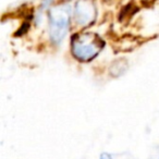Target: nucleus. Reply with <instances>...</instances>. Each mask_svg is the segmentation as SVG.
<instances>
[{"label":"nucleus","mask_w":159,"mask_h":159,"mask_svg":"<svg viewBox=\"0 0 159 159\" xmlns=\"http://www.w3.org/2000/svg\"><path fill=\"white\" fill-rule=\"evenodd\" d=\"M99 159H113L112 155L109 154V152H102L99 156Z\"/></svg>","instance_id":"obj_6"},{"label":"nucleus","mask_w":159,"mask_h":159,"mask_svg":"<svg viewBox=\"0 0 159 159\" xmlns=\"http://www.w3.org/2000/svg\"><path fill=\"white\" fill-rule=\"evenodd\" d=\"M106 46L105 40L93 32L76 33L71 37V53L80 62L94 60Z\"/></svg>","instance_id":"obj_1"},{"label":"nucleus","mask_w":159,"mask_h":159,"mask_svg":"<svg viewBox=\"0 0 159 159\" xmlns=\"http://www.w3.org/2000/svg\"><path fill=\"white\" fill-rule=\"evenodd\" d=\"M128 62H126L125 59H118L116 61L112 62L110 66V73L112 76L115 77H119L121 76L122 74L125 73V71L128 70Z\"/></svg>","instance_id":"obj_4"},{"label":"nucleus","mask_w":159,"mask_h":159,"mask_svg":"<svg viewBox=\"0 0 159 159\" xmlns=\"http://www.w3.org/2000/svg\"><path fill=\"white\" fill-rule=\"evenodd\" d=\"M73 18L79 26L86 27L92 25L97 18V10L92 0H79L74 6Z\"/></svg>","instance_id":"obj_3"},{"label":"nucleus","mask_w":159,"mask_h":159,"mask_svg":"<svg viewBox=\"0 0 159 159\" xmlns=\"http://www.w3.org/2000/svg\"><path fill=\"white\" fill-rule=\"evenodd\" d=\"M53 1H55V0H43L42 1V8L43 9H47V8H49L51 5H52Z\"/></svg>","instance_id":"obj_5"},{"label":"nucleus","mask_w":159,"mask_h":159,"mask_svg":"<svg viewBox=\"0 0 159 159\" xmlns=\"http://www.w3.org/2000/svg\"><path fill=\"white\" fill-rule=\"evenodd\" d=\"M71 21V6L60 3L52 7L48 12V31L51 43L60 45L69 32Z\"/></svg>","instance_id":"obj_2"}]
</instances>
